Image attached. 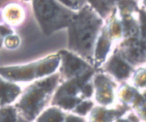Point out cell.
<instances>
[{"label": "cell", "mask_w": 146, "mask_h": 122, "mask_svg": "<svg viewBox=\"0 0 146 122\" xmlns=\"http://www.w3.org/2000/svg\"><path fill=\"white\" fill-rule=\"evenodd\" d=\"M38 10L42 16H50L53 12V5L50 0H39L38 2Z\"/></svg>", "instance_id": "obj_1"}, {"label": "cell", "mask_w": 146, "mask_h": 122, "mask_svg": "<svg viewBox=\"0 0 146 122\" xmlns=\"http://www.w3.org/2000/svg\"><path fill=\"white\" fill-rule=\"evenodd\" d=\"M61 1L63 2L64 3L68 4V5H71V4H72V2H71L70 0H61Z\"/></svg>", "instance_id": "obj_2"}]
</instances>
